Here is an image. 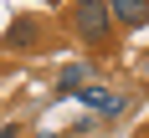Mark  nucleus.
<instances>
[{"label": "nucleus", "instance_id": "f257e3e1", "mask_svg": "<svg viewBox=\"0 0 149 138\" xmlns=\"http://www.w3.org/2000/svg\"><path fill=\"white\" fill-rule=\"evenodd\" d=\"M72 31L82 41H93V46H108L113 41V10H108V0H77Z\"/></svg>", "mask_w": 149, "mask_h": 138}, {"label": "nucleus", "instance_id": "f03ea898", "mask_svg": "<svg viewBox=\"0 0 149 138\" xmlns=\"http://www.w3.org/2000/svg\"><path fill=\"white\" fill-rule=\"evenodd\" d=\"M108 10H113V26H144L149 21V0H108Z\"/></svg>", "mask_w": 149, "mask_h": 138}, {"label": "nucleus", "instance_id": "7ed1b4c3", "mask_svg": "<svg viewBox=\"0 0 149 138\" xmlns=\"http://www.w3.org/2000/svg\"><path fill=\"white\" fill-rule=\"evenodd\" d=\"M88 82H93V67H88V61H72V67H62V82H57V92H62V97H77V92L88 87Z\"/></svg>", "mask_w": 149, "mask_h": 138}, {"label": "nucleus", "instance_id": "20e7f679", "mask_svg": "<svg viewBox=\"0 0 149 138\" xmlns=\"http://www.w3.org/2000/svg\"><path fill=\"white\" fill-rule=\"evenodd\" d=\"M5 46H10V51H31V46H36V21H31V15L10 21V31H5Z\"/></svg>", "mask_w": 149, "mask_h": 138}, {"label": "nucleus", "instance_id": "39448f33", "mask_svg": "<svg viewBox=\"0 0 149 138\" xmlns=\"http://www.w3.org/2000/svg\"><path fill=\"white\" fill-rule=\"evenodd\" d=\"M77 97H82V107H93V113H103V107L113 102V92H108V87H98V82H93V87H82Z\"/></svg>", "mask_w": 149, "mask_h": 138}, {"label": "nucleus", "instance_id": "423d86ee", "mask_svg": "<svg viewBox=\"0 0 149 138\" xmlns=\"http://www.w3.org/2000/svg\"><path fill=\"white\" fill-rule=\"evenodd\" d=\"M0 138H15V128H10V123H5V128H0Z\"/></svg>", "mask_w": 149, "mask_h": 138}]
</instances>
